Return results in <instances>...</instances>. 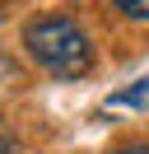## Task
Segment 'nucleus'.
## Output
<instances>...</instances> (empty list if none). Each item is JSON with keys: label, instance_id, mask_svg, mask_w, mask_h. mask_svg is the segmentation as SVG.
Returning <instances> with one entry per match:
<instances>
[{"label": "nucleus", "instance_id": "obj_1", "mask_svg": "<svg viewBox=\"0 0 149 154\" xmlns=\"http://www.w3.org/2000/svg\"><path fill=\"white\" fill-rule=\"evenodd\" d=\"M23 51L56 79H79L89 75L93 66V47H89V33L79 28L74 19L65 14H42L23 28Z\"/></svg>", "mask_w": 149, "mask_h": 154}, {"label": "nucleus", "instance_id": "obj_2", "mask_svg": "<svg viewBox=\"0 0 149 154\" xmlns=\"http://www.w3.org/2000/svg\"><path fill=\"white\" fill-rule=\"evenodd\" d=\"M107 107H140V112H144V107H149V79H135L130 89L112 94V98H107Z\"/></svg>", "mask_w": 149, "mask_h": 154}, {"label": "nucleus", "instance_id": "obj_3", "mask_svg": "<svg viewBox=\"0 0 149 154\" xmlns=\"http://www.w3.org/2000/svg\"><path fill=\"white\" fill-rule=\"evenodd\" d=\"M126 19H135V23H149V0H112Z\"/></svg>", "mask_w": 149, "mask_h": 154}, {"label": "nucleus", "instance_id": "obj_4", "mask_svg": "<svg viewBox=\"0 0 149 154\" xmlns=\"http://www.w3.org/2000/svg\"><path fill=\"white\" fill-rule=\"evenodd\" d=\"M0 154H19V140H14V131L5 122H0Z\"/></svg>", "mask_w": 149, "mask_h": 154}, {"label": "nucleus", "instance_id": "obj_5", "mask_svg": "<svg viewBox=\"0 0 149 154\" xmlns=\"http://www.w3.org/2000/svg\"><path fill=\"white\" fill-rule=\"evenodd\" d=\"M112 154H149V145H126V149H112Z\"/></svg>", "mask_w": 149, "mask_h": 154}]
</instances>
